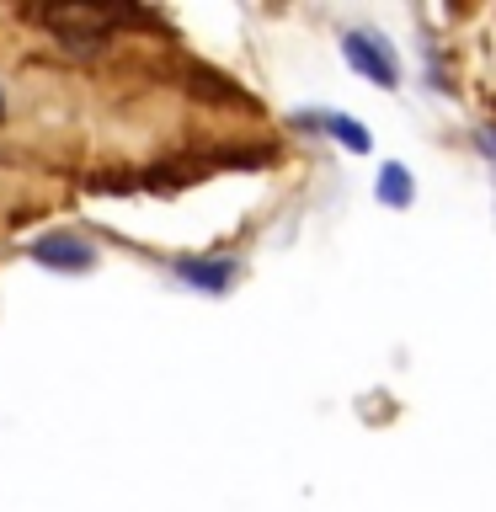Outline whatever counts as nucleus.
I'll use <instances>...</instances> for the list:
<instances>
[{
    "instance_id": "1",
    "label": "nucleus",
    "mask_w": 496,
    "mask_h": 512,
    "mask_svg": "<svg viewBox=\"0 0 496 512\" xmlns=\"http://www.w3.org/2000/svg\"><path fill=\"white\" fill-rule=\"evenodd\" d=\"M342 54H347V64L358 75H368L374 86H384V91H395L400 86V59H395V48L379 38V32H342Z\"/></svg>"
},
{
    "instance_id": "2",
    "label": "nucleus",
    "mask_w": 496,
    "mask_h": 512,
    "mask_svg": "<svg viewBox=\"0 0 496 512\" xmlns=\"http://www.w3.org/2000/svg\"><path fill=\"white\" fill-rule=\"evenodd\" d=\"M32 262L48 272H91L96 267V246L80 230H48L32 240Z\"/></svg>"
},
{
    "instance_id": "3",
    "label": "nucleus",
    "mask_w": 496,
    "mask_h": 512,
    "mask_svg": "<svg viewBox=\"0 0 496 512\" xmlns=\"http://www.w3.org/2000/svg\"><path fill=\"white\" fill-rule=\"evenodd\" d=\"M176 278L203 288V294H224L235 283V262H219V256H182L176 262Z\"/></svg>"
},
{
    "instance_id": "4",
    "label": "nucleus",
    "mask_w": 496,
    "mask_h": 512,
    "mask_svg": "<svg viewBox=\"0 0 496 512\" xmlns=\"http://www.w3.org/2000/svg\"><path fill=\"white\" fill-rule=\"evenodd\" d=\"M299 123H320V134H331L336 144H347L352 155H368V150H374L368 128H363L358 118H347V112H310V118H299Z\"/></svg>"
},
{
    "instance_id": "5",
    "label": "nucleus",
    "mask_w": 496,
    "mask_h": 512,
    "mask_svg": "<svg viewBox=\"0 0 496 512\" xmlns=\"http://www.w3.org/2000/svg\"><path fill=\"white\" fill-rule=\"evenodd\" d=\"M379 203H390V208H411V198H416V182H411V171L400 166V160H390V166L379 171Z\"/></svg>"
},
{
    "instance_id": "6",
    "label": "nucleus",
    "mask_w": 496,
    "mask_h": 512,
    "mask_svg": "<svg viewBox=\"0 0 496 512\" xmlns=\"http://www.w3.org/2000/svg\"><path fill=\"white\" fill-rule=\"evenodd\" d=\"M0 118H6V102H0Z\"/></svg>"
}]
</instances>
